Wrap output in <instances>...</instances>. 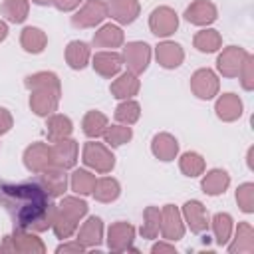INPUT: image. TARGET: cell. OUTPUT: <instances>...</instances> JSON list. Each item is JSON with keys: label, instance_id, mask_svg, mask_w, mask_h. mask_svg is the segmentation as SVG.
I'll return each instance as SVG.
<instances>
[{"label": "cell", "instance_id": "f1b7e54d", "mask_svg": "<svg viewBox=\"0 0 254 254\" xmlns=\"http://www.w3.org/2000/svg\"><path fill=\"white\" fill-rule=\"evenodd\" d=\"M20 44L28 54H42L48 44V36L44 30H40L36 26H28L20 34Z\"/></svg>", "mask_w": 254, "mask_h": 254}, {"label": "cell", "instance_id": "4fadbf2b", "mask_svg": "<svg viewBox=\"0 0 254 254\" xmlns=\"http://www.w3.org/2000/svg\"><path fill=\"white\" fill-rule=\"evenodd\" d=\"M248 52L238 46H228L222 50V54L216 60V67L224 77H238V71L246 60Z\"/></svg>", "mask_w": 254, "mask_h": 254}, {"label": "cell", "instance_id": "2e32d148", "mask_svg": "<svg viewBox=\"0 0 254 254\" xmlns=\"http://www.w3.org/2000/svg\"><path fill=\"white\" fill-rule=\"evenodd\" d=\"M183 220L189 224L190 232L194 234H200L208 228V212H206V206L200 202V200H187L183 204Z\"/></svg>", "mask_w": 254, "mask_h": 254}, {"label": "cell", "instance_id": "8992f818", "mask_svg": "<svg viewBox=\"0 0 254 254\" xmlns=\"http://www.w3.org/2000/svg\"><path fill=\"white\" fill-rule=\"evenodd\" d=\"M123 64L127 65V71L139 75L149 67L151 62V48L145 42H129L123 48Z\"/></svg>", "mask_w": 254, "mask_h": 254}, {"label": "cell", "instance_id": "ab89813d", "mask_svg": "<svg viewBox=\"0 0 254 254\" xmlns=\"http://www.w3.org/2000/svg\"><path fill=\"white\" fill-rule=\"evenodd\" d=\"M179 167H181V173L187 175V177H198L204 173V159L202 155L194 153V151H187L181 155L179 159Z\"/></svg>", "mask_w": 254, "mask_h": 254}, {"label": "cell", "instance_id": "8d00e7d4", "mask_svg": "<svg viewBox=\"0 0 254 254\" xmlns=\"http://www.w3.org/2000/svg\"><path fill=\"white\" fill-rule=\"evenodd\" d=\"M161 232V208L159 206H147L143 210V226H141V236L143 238H157Z\"/></svg>", "mask_w": 254, "mask_h": 254}, {"label": "cell", "instance_id": "ba28073f", "mask_svg": "<svg viewBox=\"0 0 254 254\" xmlns=\"http://www.w3.org/2000/svg\"><path fill=\"white\" fill-rule=\"evenodd\" d=\"M161 234L169 242L181 240L185 236V220L175 204H165L161 208Z\"/></svg>", "mask_w": 254, "mask_h": 254}, {"label": "cell", "instance_id": "681fc988", "mask_svg": "<svg viewBox=\"0 0 254 254\" xmlns=\"http://www.w3.org/2000/svg\"><path fill=\"white\" fill-rule=\"evenodd\" d=\"M34 4H38V6H48V4H52V0H32Z\"/></svg>", "mask_w": 254, "mask_h": 254}, {"label": "cell", "instance_id": "9a60e30c", "mask_svg": "<svg viewBox=\"0 0 254 254\" xmlns=\"http://www.w3.org/2000/svg\"><path fill=\"white\" fill-rule=\"evenodd\" d=\"M91 65H93V69L99 75L111 79V77H115L121 71V67H123V56L119 52H115V50H103V52H97L91 58Z\"/></svg>", "mask_w": 254, "mask_h": 254}, {"label": "cell", "instance_id": "4dcf8cb0", "mask_svg": "<svg viewBox=\"0 0 254 254\" xmlns=\"http://www.w3.org/2000/svg\"><path fill=\"white\" fill-rule=\"evenodd\" d=\"M91 194L99 202H113L121 194V185L113 177H101V179L95 181V189H93Z\"/></svg>", "mask_w": 254, "mask_h": 254}, {"label": "cell", "instance_id": "7bdbcfd3", "mask_svg": "<svg viewBox=\"0 0 254 254\" xmlns=\"http://www.w3.org/2000/svg\"><path fill=\"white\" fill-rule=\"evenodd\" d=\"M238 77H240V83L246 91L254 89V58H252V54L246 56V60L238 71Z\"/></svg>", "mask_w": 254, "mask_h": 254}, {"label": "cell", "instance_id": "4316f807", "mask_svg": "<svg viewBox=\"0 0 254 254\" xmlns=\"http://www.w3.org/2000/svg\"><path fill=\"white\" fill-rule=\"evenodd\" d=\"M123 40H125L123 30L119 26H115V24H105V26H101L93 34V46L95 48H109V50H113V48H119L123 44Z\"/></svg>", "mask_w": 254, "mask_h": 254}, {"label": "cell", "instance_id": "e575fe53", "mask_svg": "<svg viewBox=\"0 0 254 254\" xmlns=\"http://www.w3.org/2000/svg\"><path fill=\"white\" fill-rule=\"evenodd\" d=\"M212 232H214V240L218 246H224L230 238H232V216L228 212H216L212 216Z\"/></svg>", "mask_w": 254, "mask_h": 254}, {"label": "cell", "instance_id": "f35d334b", "mask_svg": "<svg viewBox=\"0 0 254 254\" xmlns=\"http://www.w3.org/2000/svg\"><path fill=\"white\" fill-rule=\"evenodd\" d=\"M101 137L105 139V143L109 147H121V145H125V143L131 141L133 129L129 125H123V123H119V125H107V129H105V133Z\"/></svg>", "mask_w": 254, "mask_h": 254}, {"label": "cell", "instance_id": "d6a6232c", "mask_svg": "<svg viewBox=\"0 0 254 254\" xmlns=\"http://www.w3.org/2000/svg\"><path fill=\"white\" fill-rule=\"evenodd\" d=\"M30 12V0H4L0 6V14L6 16L12 24H22L28 18Z\"/></svg>", "mask_w": 254, "mask_h": 254}, {"label": "cell", "instance_id": "f546056e", "mask_svg": "<svg viewBox=\"0 0 254 254\" xmlns=\"http://www.w3.org/2000/svg\"><path fill=\"white\" fill-rule=\"evenodd\" d=\"M202 190L210 196H216V194H222L228 185H230V177L224 169H212L208 171L204 177H202Z\"/></svg>", "mask_w": 254, "mask_h": 254}, {"label": "cell", "instance_id": "7dc6e473", "mask_svg": "<svg viewBox=\"0 0 254 254\" xmlns=\"http://www.w3.org/2000/svg\"><path fill=\"white\" fill-rule=\"evenodd\" d=\"M151 252H153V254H157V252H169V254H175L177 250H175V246L169 244V242H157V244H153Z\"/></svg>", "mask_w": 254, "mask_h": 254}, {"label": "cell", "instance_id": "6da1fadb", "mask_svg": "<svg viewBox=\"0 0 254 254\" xmlns=\"http://www.w3.org/2000/svg\"><path fill=\"white\" fill-rule=\"evenodd\" d=\"M50 198L52 196L38 181H0V206H4V210L10 214L14 228H26L32 232H44L52 228L56 204H52Z\"/></svg>", "mask_w": 254, "mask_h": 254}, {"label": "cell", "instance_id": "7402d4cb", "mask_svg": "<svg viewBox=\"0 0 254 254\" xmlns=\"http://www.w3.org/2000/svg\"><path fill=\"white\" fill-rule=\"evenodd\" d=\"M139 87H141L139 75H135V73H131V71H125V73H121L117 79L111 81L109 91H111V95L117 97V99H131L133 95L139 93Z\"/></svg>", "mask_w": 254, "mask_h": 254}, {"label": "cell", "instance_id": "ffe728a7", "mask_svg": "<svg viewBox=\"0 0 254 254\" xmlns=\"http://www.w3.org/2000/svg\"><path fill=\"white\" fill-rule=\"evenodd\" d=\"M77 242L85 248H97L103 240V220L99 216H89L81 226H77Z\"/></svg>", "mask_w": 254, "mask_h": 254}, {"label": "cell", "instance_id": "5bb4252c", "mask_svg": "<svg viewBox=\"0 0 254 254\" xmlns=\"http://www.w3.org/2000/svg\"><path fill=\"white\" fill-rule=\"evenodd\" d=\"M30 93H32V95H30V107H32V111H34L36 115L48 117V115H52V113L58 109L62 91L38 87V89H30Z\"/></svg>", "mask_w": 254, "mask_h": 254}, {"label": "cell", "instance_id": "52a82bcc", "mask_svg": "<svg viewBox=\"0 0 254 254\" xmlns=\"http://www.w3.org/2000/svg\"><path fill=\"white\" fill-rule=\"evenodd\" d=\"M149 28L157 38H167L179 28V16L169 6H159L149 16Z\"/></svg>", "mask_w": 254, "mask_h": 254}, {"label": "cell", "instance_id": "b9f144b4", "mask_svg": "<svg viewBox=\"0 0 254 254\" xmlns=\"http://www.w3.org/2000/svg\"><path fill=\"white\" fill-rule=\"evenodd\" d=\"M236 202L242 212H254V185L242 183L236 189Z\"/></svg>", "mask_w": 254, "mask_h": 254}, {"label": "cell", "instance_id": "7a4b0ae2", "mask_svg": "<svg viewBox=\"0 0 254 254\" xmlns=\"http://www.w3.org/2000/svg\"><path fill=\"white\" fill-rule=\"evenodd\" d=\"M87 214V202L77 196H64L62 202L56 206V216L52 230L58 238L65 240L75 234L79 220Z\"/></svg>", "mask_w": 254, "mask_h": 254}, {"label": "cell", "instance_id": "d590c367", "mask_svg": "<svg viewBox=\"0 0 254 254\" xmlns=\"http://www.w3.org/2000/svg\"><path fill=\"white\" fill-rule=\"evenodd\" d=\"M95 175L85 171V169H75L71 173V179H69V187L75 194L79 196H85V194H91L93 189H95Z\"/></svg>", "mask_w": 254, "mask_h": 254}, {"label": "cell", "instance_id": "bcb514c9", "mask_svg": "<svg viewBox=\"0 0 254 254\" xmlns=\"http://www.w3.org/2000/svg\"><path fill=\"white\" fill-rule=\"evenodd\" d=\"M83 0H52V4L62 10V12H69V10H75Z\"/></svg>", "mask_w": 254, "mask_h": 254}, {"label": "cell", "instance_id": "603a6c76", "mask_svg": "<svg viewBox=\"0 0 254 254\" xmlns=\"http://www.w3.org/2000/svg\"><path fill=\"white\" fill-rule=\"evenodd\" d=\"M151 151L159 161H173L179 155V141L171 133H157L151 141Z\"/></svg>", "mask_w": 254, "mask_h": 254}, {"label": "cell", "instance_id": "277c9868", "mask_svg": "<svg viewBox=\"0 0 254 254\" xmlns=\"http://www.w3.org/2000/svg\"><path fill=\"white\" fill-rule=\"evenodd\" d=\"M81 159L89 169H93L95 173H101V175L111 173L115 167V157L109 151V147L103 143H97V141H87L83 145Z\"/></svg>", "mask_w": 254, "mask_h": 254}, {"label": "cell", "instance_id": "83f0119b", "mask_svg": "<svg viewBox=\"0 0 254 254\" xmlns=\"http://www.w3.org/2000/svg\"><path fill=\"white\" fill-rule=\"evenodd\" d=\"M91 60V50L85 42L73 40L65 48V62L71 69H83Z\"/></svg>", "mask_w": 254, "mask_h": 254}, {"label": "cell", "instance_id": "e0dca14e", "mask_svg": "<svg viewBox=\"0 0 254 254\" xmlns=\"http://www.w3.org/2000/svg\"><path fill=\"white\" fill-rule=\"evenodd\" d=\"M38 183L44 187V190L56 198V196H64L65 189H67V175L64 169H58V167H48L46 171L40 173V179Z\"/></svg>", "mask_w": 254, "mask_h": 254}, {"label": "cell", "instance_id": "836d02e7", "mask_svg": "<svg viewBox=\"0 0 254 254\" xmlns=\"http://www.w3.org/2000/svg\"><path fill=\"white\" fill-rule=\"evenodd\" d=\"M192 44H194V48L198 52L212 54V52H216L222 46V36L216 30H212V28H204V30L196 32V36L192 38Z\"/></svg>", "mask_w": 254, "mask_h": 254}, {"label": "cell", "instance_id": "7c38bea8", "mask_svg": "<svg viewBox=\"0 0 254 254\" xmlns=\"http://www.w3.org/2000/svg\"><path fill=\"white\" fill-rule=\"evenodd\" d=\"M218 77L212 69L208 67H202V69H196L190 77V91L198 97V99H212L214 95H218Z\"/></svg>", "mask_w": 254, "mask_h": 254}, {"label": "cell", "instance_id": "74e56055", "mask_svg": "<svg viewBox=\"0 0 254 254\" xmlns=\"http://www.w3.org/2000/svg\"><path fill=\"white\" fill-rule=\"evenodd\" d=\"M24 85L28 89H38V87H44V89H56V91H62V85H60V79L54 71H38V73H32L26 77Z\"/></svg>", "mask_w": 254, "mask_h": 254}, {"label": "cell", "instance_id": "44dd1931", "mask_svg": "<svg viewBox=\"0 0 254 254\" xmlns=\"http://www.w3.org/2000/svg\"><path fill=\"white\" fill-rule=\"evenodd\" d=\"M155 58H157V62H159L161 67H165V69H175V67H179V65L183 64L185 52H183L181 44L165 40V42H161V44L155 48Z\"/></svg>", "mask_w": 254, "mask_h": 254}, {"label": "cell", "instance_id": "30bf717a", "mask_svg": "<svg viewBox=\"0 0 254 254\" xmlns=\"http://www.w3.org/2000/svg\"><path fill=\"white\" fill-rule=\"evenodd\" d=\"M77 153H79V145L75 139H60V141H54L52 145V167H58V169H71L75 163H77Z\"/></svg>", "mask_w": 254, "mask_h": 254}, {"label": "cell", "instance_id": "f6af8a7d", "mask_svg": "<svg viewBox=\"0 0 254 254\" xmlns=\"http://www.w3.org/2000/svg\"><path fill=\"white\" fill-rule=\"evenodd\" d=\"M10 129H12V115H10L8 109L0 107V135L8 133Z\"/></svg>", "mask_w": 254, "mask_h": 254}, {"label": "cell", "instance_id": "ac0fdd59", "mask_svg": "<svg viewBox=\"0 0 254 254\" xmlns=\"http://www.w3.org/2000/svg\"><path fill=\"white\" fill-rule=\"evenodd\" d=\"M216 16H218V10L210 0H194L185 10L187 22H190L194 26H208L216 20Z\"/></svg>", "mask_w": 254, "mask_h": 254}, {"label": "cell", "instance_id": "8fae6325", "mask_svg": "<svg viewBox=\"0 0 254 254\" xmlns=\"http://www.w3.org/2000/svg\"><path fill=\"white\" fill-rule=\"evenodd\" d=\"M24 165L30 173L40 175L48 167H52V145L36 141L24 151Z\"/></svg>", "mask_w": 254, "mask_h": 254}, {"label": "cell", "instance_id": "d4e9b609", "mask_svg": "<svg viewBox=\"0 0 254 254\" xmlns=\"http://www.w3.org/2000/svg\"><path fill=\"white\" fill-rule=\"evenodd\" d=\"M73 131V123L67 115H62V113H52L48 117V123H46V133H48V141L54 143V141H60V139H65L69 137Z\"/></svg>", "mask_w": 254, "mask_h": 254}, {"label": "cell", "instance_id": "1f68e13d", "mask_svg": "<svg viewBox=\"0 0 254 254\" xmlns=\"http://www.w3.org/2000/svg\"><path fill=\"white\" fill-rule=\"evenodd\" d=\"M107 125H109L107 115L101 113V111H97V109L87 111V113L83 115V121H81V129H83V133H85L89 139H97V137H101V135L105 133Z\"/></svg>", "mask_w": 254, "mask_h": 254}, {"label": "cell", "instance_id": "c3c4849f", "mask_svg": "<svg viewBox=\"0 0 254 254\" xmlns=\"http://www.w3.org/2000/svg\"><path fill=\"white\" fill-rule=\"evenodd\" d=\"M6 36H8V24L0 20V42H4V40H6Z\"/></svg>", "mask_w": 254, "mask_h": 254}, {"label": "cell", "instance_id": "cb8c5ba5", "mask_svg": "<svg viewBox=\"0 0 254 254\" xmlns=\"http://www.w3.org/2000/svg\"><path fill=\"white\" fill-rule=\"evenodd\" d=\"M214 111L222 121H236L242 115V101L236 93H222L214 103Z\"/></svg>", "mask_w": 254, "mask_h": 254}, {"label": "cell", "instance_id": "5b68a950", "mask_svg": "<svg viewBox=\"0 0 254 254\" xmlns=\"http://www.w3.org/2000/svg\"><path fill=\"white\" fill-rule=\"evenodd\" d=\"M107 18V4L103 0H85L83 6L71 16L73 28H95Z\"/></svg>", "mask_w": 254, "mask_h": 254}, {"label": "cell", "instance_id": "ee69618b", "mask_svg": "<svg viewBox=\"0 0 254 254\" xmlns=\"http://www.w3.org/2000/svg\"><path fill=\"white\" fill-rule=\"evenodd\" d=\"M87 248L81 244V242H77V240H73V242H64V244H60L58 248H56V252L58 254H62V252H85Z\"/></svg>", "mask_w": 254, "mask_h": 254}, {"label": "cell", "instance_id": "3957f363", "mask_svg": "<svg viewBox=\"0 0 254 254\" xmlns=\"http://www.w3.org/2000/svg\"><path fill=\"white\" fill-rule=\"evenodd\" d=\"M0 250L4 252H22V254H44L46 246L42 242V238H38L36 232L26 230V228H14V232L10 236L4 238V242L0 244Z\"/></svg>", "mask_w": 254, "mask_h": 254}, {"label": "cell", "instance_id": "484cf974", "mask_svg": "<svg viewBox=\"0 0 254 254\" xmlns=\"http://www.w3.org/2000/svg\"><path fill=\"white\" fill-rule=\"evenodd\" d=\"M228 252H232V254H236V252L252 254L254 252V228L250 222H238V228H236L232 244L228 246Z\"/></svg>", "mask_w": 254, "mask_h": 254}, {"label": "cell", "instance_id": "9c48e42d", "mask_svg": "<svg viewBox=\"0 0 254 254\" xmlns=\"http://www.w3.org/2000/svg\"><path fill=\"white\" fill-rule=\"evenodd\" d=\"M133 240H135V226L125 222V220L113 222L109 226V230H107V246L113 252L135 250L133 248Z\"/></svg>", "mask_w": 254, "mask_h": 254}, {"label": "cell", "instance_id": "d6986e66", "mask_svg": "<svg viewBox=\"0 0 254 254\" xmlns=\"http://www.w3.org/2000/svg\"><path fill=\"white\" fill-rule=\"evenodd\" d=\"M107 16L119 24H133L141 12L137 0H107Z\"/></svg>", "mask_w": 254, "mask_h": 254}, {"label": "cell", "instance_id": "60d3db41", "mask_svg": "<svg viewBox=\"0 0 254 254\" xmlns=\"http://www.w3.org/2000/svg\"><path fill=\"white\" fill-rule=\"evenodd\" d=\"M141 117V105L133 99H123L115 109V119L123 125H133Z\"/></svg>", "mask_w": 254, "mask_h": 254}]
</instances>
